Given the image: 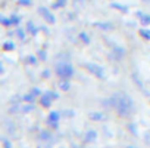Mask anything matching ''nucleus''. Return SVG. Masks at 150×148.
I'll use <instances>...</instances> for the list:
<instances>
[{"mask_svg": "<svg viewBox=\"0 0 150 148\" xmlns=\"http://www.w3.org/2000/svg\"><path fill=\"white\" fill-rule=\"evenodd\" d=\"M113 107L116 108V111L121 114V116H128L131 111H132V101L125 96V95H118L115 98V104Z\"/></svg>", "mask_w": 150, "mask_h": 148, "instance_id": "1", "label": "nucleus"}, {"mask_svg": "<svg viewBox=\"0 0 150 148\" xmlns=\"http://www.w3.org/2000/svg\"><path fill=\"white\" fill-rule=\"evenodd\" d=\"M56 74L60 79H69L74 74V68L71 64H59L56 67Z\"/></svg>", "mask_w": 150, "mask_h": 148, "instance_id": "2", "label": "nucleus"}, {"mask_svg": "<svg viewBox=\"0 0 150 148\" xmlns=\"http://www.w3.org/2000/svg\"><path fill=\"white\" fill-rule=\"evenodd\" d=\"M57 98V93H54V92H46V95H43L41 96V99H40V102H41V105L43 107H50V104H52V99H56Z\"/></svg>", "mask_w": 150, "mask_h": 148, "instance_id": "3", "label": "nucleus"}, {"mask_svg": "<svg viewBox=\"0 0 150 148\" xmlns=\"http://www.w3.org/2000/svg\"><path fill=\"white\" fill-rule=\"evenodd\" d=\"M87 68L90 73H93L94 76H97L99 79H103L105 77V73H103V68L100 65H96V64H87Z\"/></svg>", "mask_w": 150, "mask_h": 148, "instance_id": "4", "label": "nucleus"}, {"mask_svg": "<svg viewBox=\"0 0 150 148\" xmlns=\"http://www.w3.org/2000/svg\"><path fill=\"white\" fill-rule=\"evenodd\" d=\"M57 120H59V114H57L56 111H53V113H50V114H49L47 121L52 124V127H57Z\"/></svg>", "mask_w": 150, "mask_h": 148, "instance_id": "5", "label": "nucleus"}, {"mask_svg": "<svg viewBox=\"0 0 150 148\" xmlns=\"http://www.w3.org/2000/svg\"><path fill=\"white\" fill-rule=\"evenodd\" d=\"M38 12H40V14H41V15H43V17H44L47 21H49V22H52V24L54 22V17H53V15H52V14H50L47 9H44V8H40V9H38Z\"/></svg>", "mask_w": 150, "mask_h": 148, "instance_id": "6", "label": "nucleus"}, {"mask_svg": "<svg viewBox=\"0 0 150 148\" xmlns=\"http://www.w3.org/2000/svg\"><path fill=\"white\" fill-rule=\"evenodd\" d=\"M59 88L60 91H69V79H62V82L59 83Z\"/></svg>", "mask_w": 150, "mask_h": 148, "instance_id": "7", "label": "nucleus"}, {"mask_svg": "<svg viewBox=\"0 0 150 148\" xmlns=\"http://www.w3.org/2000/svg\"><path fill=\"white\" fill-rule=\"evenodd\" d=\"M94 138H96V132L90 130V132L86 135V142H91V141H94Z\"/></svg>", "mask_w": 150, "mask_h": 148, "instance_id": "8", "label": "nucleus"}, {"mask_svg": "<svg viewBox=\"0 0 150 148\" xmlns=\"http://www.w3.org/2000/svg\"><path fill=\"white\" fill-rule=\"evenodd\" d=\"M140 36H141V37H144L146 40H150V30H146V28L140 30Z\"/></svg>", "mask_w": 150, "mask_h": 148, "instance_id": "9", "label": "nucleus"}, {"mask_svg": "<svg viewBox=\"0 0 150 148\" xmlns=\"http://www.w3.org/2000/svg\"><path fill=\"white\" fill-rule=\"evenodd\" d=\"M13 47H15V45H13L12 42H6V43L3 45V49H5V50H12Z\"/></svg>", "mask_w": 150, "mask_h": 148, "instance_id": "10", "label": "nucleus"}, {"mask_svg": "<svg viewBox=\"0 0 150 148\" xmlns=\"http://www.w3.org/2000/svg\"><path fill=\"white\" fill-rule=\"evenodd\" d=\"M65 3H66V0H57L53 5V8H62V6H65Z\"/></svg>", "mask_w": 150, "mask_h": 148, "instance_id": "11", "label": "nucleus"}, {"mask_svg": "<svg viewBox=\"0 0 150 148\" xmlns=\"http://www.w3.org/2000/svg\"><path fill=\"white\" fill-rule=\"evenodd\" d=\"M27 28H28V31H30L31 34H34V33H35V27L33 25V22H28V25H27Z\"/></svg>", "mask_w": 150, "mask_h": 148, "instance_id": "12", "label": "nucleus"}, {"mask_svg": "<svg viewBox=\"0 0 150 148\" xmlns=\"http://www.w3.org/2000/svg\"><path fill=\"white\" fill-rule=\"evenodd\" d=\"M140 17L143 18V19H141L143 24H150V17H149V15H140Z\"/></svg>", "mask_w": 150, "mask_h": 148, "instance_id": "13", "label": "nucleus"}, {"mask_svg": "<svg viewBox=\"0 0 150 148\" xmlns=\"http://www.w3.org/2000/svg\"><path fill=\"white\" fill-rule=\"evenodd\" d=\"M50 138V133L49 132H41L40 133V139H49Z\"/></svg>", "mask_w": 150, "mask_h": 148, "instance_id": "14", "label": "nucleus"}, {"mask_svg": "<svg viewBox=\"0 0 150 148\" xmlns=\"http://www.w3.org/2000/svg\"><path fill=\"white\" fill-rule=\"evenodd\" d=\"M0 22H2L3 25H11V24H12L11 19H6V18H2V19H0Z\"/></svg>", "mask_w": 150, "mask_h": 148, "instance_id": "15", "label": "nucleus"}, {"mask_svg": "<svg viewBox=\"0 0 150 148\" xmlns=\"http://www.w3.org/2000/svg\"><path fill=\"white\" fill-rule=\"evenodd\" d=\"M11 22H12V24H18V22H19V18H18V17H12V18H11Z\"/></svg>", "mask_w": 150, "mask_h": 148, "instance_id": "16", "label": "nucleus"}, {"mask_svg": "<svg viewBox=\"0 0 150 148\" xmlns=\"http://www.w3.org/2000/svg\"><path fill=\"white\" fill-rule=\"evenodd\" d=\"M80 37H81V39H83V40H84L86 43H88V42H90V40H88V37H87V36H86L84 33H81V34H80Z\"/></svg>", "mask_w": 150, "mask_h": 148, "instance_id": "17", "label": "nucleus"}, {"mask_svg": "<svg viewBox=\"0 0 150 148\" xmlns=\"http://www.w3.org/2000/svg\"><path fill=\"white\" fill-rule=\"evenodd\" d=\"M30 3H31L30 0H19V5H27V6H28Z\"/></svg>", "mask_w": 150, "mask_h": 148, "instance_id": "18", "label": "nucleus"}, {"mask_svg": "<svg viewBox=\"0 0 150 148\" xmlns=\"http://www.w3.org/2000/svg\"><path fill=\"white\" fill-rule=\"evenodd\" d=\"M18 36H19L21 39H24V33H22V30H18Z\"/></svg>", "mask_w": 150, "mask_h": 148, "instance_id": "19", "label": "nucleus"}, {"mask_svg": "<svg viewBox=\"0 0 150 148\" xmlns=\"http://www.w3.org/2000/svg\"><path fill=\"white\" fill-rule=\"evenodd\" d=\"M40 58H41V59H44V58H46V55H44V52H43V50L40 52Z\"/></svg>", "mask_w": 150, "mask_h": 148, "instance_id": "20", "label": "nucleus"}, {"mask_svg": "<svg viewBox=\"0 0 150 148\" xmlns=\"http://www.w3.org/2000/svg\"><path fill=\"white\" fill-rule=\"evenodd\" d=\"M28 62H31V64H33V62H35V58H33V56H31V58H28Z\"/></svg>", "mask_w": 150, "mask_h": 148, "instance_id": "21", "label": "nucleus"}]
</instances>
